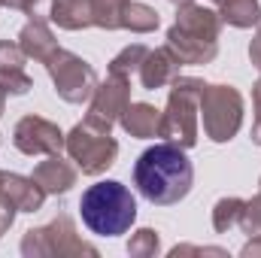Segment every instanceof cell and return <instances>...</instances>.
Here are the masks:
<instances>
[{"label": "cell", "instance_id": "obj_17", "mask_svg": "<svg viewBox=\"0 0 261 258\" xmlns=\"http://www.w3.org/2000/svg\"><path fill=\"white\" fill-rule=\"evenodd\" d=\"M216 12L222 21H228L231 28H255L261 21V3L258 0H213Z\"/></svg>", "mask_w": 261, "mask_h": 258}, {"label": "cell", "instance_id": "obj_23", "mask_svg": "<svg viewBox=\"0 0 261 258\" xmlns=\"http://www.w3.org/2000/svg\"><path fill=\"white\" fill-rule=\"evenodd\" d=\"M31 85L34 82L24 70H0V91L3 94H28Z\"/></svg>", "mask_w": 261, "mask_h": 258}, {"label": "cell", "instance_id": "obj_25", "mask_svg": "<svg viewBox=\"0 0 261 258\" xmlns=\"http://www.w3.org/2000/svg\"><path fill=\"white\" fill-rule=\"evenodd\" d=\"M28 55L21 52L18 40H0V70H24Z\"/></svg>", "mask_w": 261, "mask_h": 258}, {"label": "cell", "instance_id": "obj_19", "mask_svg": "<svg viewBox=\"0 0 261 258\" xmlns=\"http://www.w3.org/2000/svg\"><path fill=\"white\" fill-rule=\"evenodd\" d=\"M128 3L130 0H91V21H94V28L119 31Z\"/></svg>", "mask_w": 261, "mask_h": 258}, {"label": "cell", "instance_id": "obj_12", "mask_svg": "<svg viewBox=\"0 0 261 258\" xmlns=\"http://www.w3.org/2000/svg\"><path fill=\"white\" fill-rule=\"evenodd\" d=\"M179 67L182 61L176 58V52L170 49V46H161V49H149V55L143 58V64H140V85L146 88V91H155V88H164V85H170L176 76H179Z\"/></svg>", "mask_w": 261, "mask_h": 258}, {"label": "cell", "instance_id": "obj_15", "mask_svg": "<svg viewBox=\"0 0 261 258\" xmlns=\"http://www.w3.org/2000/svg\"><path fill=\"white\" fill-rule=\"evenodd\" d=\"M158 122H161V113L152 104H128V110L119 119V125L128 131L130 137H137V140L158 137Z\"/></svg>", "mask_w": 261, "mask_h": 258}, {"label": "cell", "instance_id": "obj_11", "mask_svg": "<svg viewBox=\"0 0 261 258\" xmlns=\"http://www.w3.org/2000/svg\"><path fill=\"white\" fill-rule=\"evenodd\" d=\"M43 200H46V192L31 176L0 170V203H6L18 213H37V210H43Z\"/></svg>", "mask_w": 261, "mask_h": 258}, {"label": "cell", "instance_id": "obj_7", "mask_svg": "<svg viewBox=\"0 0 261 258\" xmlns=\"http://www.w3.org/2000/svg\"><path fill=\"white\" fill-rule=\"evenodd\" d=\"M67 155L76 161V167L88 176H100L116 164L119 155V143L113 140V131H100L94 125H88L85 119L67 134L64 140Z\"/></svg>", "mask_w": 261, "mask_h": 258}, {"label": "cell", "instance_id": "obj_20", "mask_svg": "<svg viewBox=\"0 0 261 258\" xmlns=\"http://www.w3.org/2000/svg\"><path fill=\"white\" fill-rule=\"evenodd\" d=\"M243 207H246L243 197H222L213 207V228L219 234H228L231 228H237L240 225V216H243Z\"/></svg>", "mask_w": 261, "mask_h": 258}, {"label": "cell", "instance_id": "obj_6", "mask_svg": "<svg viewBox=\"0 0 261 258\" xmlns=\"http://www.w3.org/2000/svg\"><path fill=\"white\" fill-rule=\"evenodd\" d=\"M21 255L28 258H64V255H97V246L85 243L76 234L73 219L61 213L43 228H31L21 237Z\"/></svg>", "mask_w": 261, "mask_h": 258}, {"label": "cell", "instance_id": "obj_26", "mask_svg": "<svg viewBox=\"0 0 261 258\" xmlns=\"http://www.w3.org/2000/svg\"><path fill=\"white\" fill-rule=\"evenodd\" d=\"M252 110H255V116H252V143L261 146V79L252 85Z\"/></svg>", "mask_w": 261, "mask_h": 258}, {"label": "cell", "instance_id": "obj_30", "mask_svg": "<svg viewBox=\"0 0 261 258\" xmlns=\"http://www.w3.org/2000/svg\"><path fill=\"white\" fill-rule=\"evenodd\" d=\"M258 31H255V37H252V46H249V58H252V64L258 67L261 64V21L255 24Z\"/></svg>", "mask_w": 261, "mask_h": 258}, {"label": "cell", "instance_id": "obj_27", "mask_svg": "<svg viewBox=\"0 0 261 258\" xmlns=\"http://www.w3.org/2000/svg\"><path fill=\"white\" fill-rule=\"evenodd\" d=\"M15 213H18V210H12V207L0 203V237H3V231H9V228H12V222H15Z\"/></svg>", "mask_w": 261, "mask_h": 258}, {"label": "cell", "instance_id": "obj_28", "mask_svg": "<svg viewBox=\"0 0 261 258\" xmlns=\"http://www.w3.org/2000/svg\"><path fill=\"white\" fill-rule=\"evenodd\" d=\"M37 3H40V0H0V6H9V9H18V12H31V15H34V9H37Z\"/></svg>", "mask_w": 261, "mask_h": 258}, {"label": "cell", "instance_id": "obj_8", "mask_svg": "<svg viewBox=\"0 0 261 258\" xmlns=\"http://www.w3.org/2000/svg\"><path fill=\"white\" fill-rule=\"evenodd\" d=\"M46 70H49V76L55 82L58 97L67 100V104H88L91 94H94V88H97V82H100L97 79V70L88 64L85 58L67 52L61 46L46 61Z\"/></svg>", "mask_w": 261, "mask_h": 258}, {"label": "cell", "instance_id": "obj_3", "mask_svg": "<svg viewBox=\"0 0 261 258\" xmlns=\"http://www.w3.org/2000/svg\"><path fill=\"white\" fill-rule=\"evenodd\" d=\"M222 18L216 9L200 3H182L173 28L167 31V46L176 52L182 64H210L219 52Z\"/></svg>", "mask_w": 261, "mask_h": 258}, {"label": "cell", "instance_id": "obj_22", "mask_svg": "<svg viewBox=\"0 0 261 258\" xmlns=\"http://www.w3.org/2000/svg\"><path fill=\"white\" fill-rule=\"evenodd\" d=\"M158 252H161V240H158V231L152 228H140L128 240V255L134 258H152Z\"/></svg>", "mask_w": 261, "mask_h": 258}, {"label": "cell", "instance_id": "obj_29", "mask_svg": "<svg viewBox=\"0 0 261 258\" xmlns=\"http://www.w3.org/2000/svg\"><path fill=\"white\" fill-rule=\"evenodd\" d=\"M240 255L243 258H258L261 255V234H255V237L246 240V246L240 249Z\"/></svg>", "mask_w": 261, "mask_h": 258}, {"label": "cell", "instance_id": "obj_31", "mask_svg": "<svg viewBox=\"0 0 261 258\" xmlns=\"http://www.w3.org/2000/svg\"><path fill=\"white\" fill-rule=\"evenodd\" d=\"M3 107H6V94L0 91V116H3Z\"/></svg>", "mask_w": 261, "mask_h": 258}, {"label": "cell", "instance_id": "obj_9", "mask_svg": "<svg viewBox=\"0 0 261 258\" xmlns=\"http://www.w3.org/2000/svg\"><path fill=\"white\" fill-rule=\"evenodd\" d=\"M130 104V79L110 73L107 82H97L91 100H88V116L85 122L100 131H113V125L122 119V113Z\"/></svg>", "mask_w": 261, "mask_h": 258}, {"label": "cell", "instance_id": "obj_16", "mask_svg": "<svg viewBox=\"0 0 261 258\" xmlns=\"http://www.w3.org/2000/svg\"><path fill=\"white\" fill-rule=\"evenodd\" d=\"M49 18L64 31H85L91 28V0H52Z\"/></svg>", "mask_w": 261, "mask_h": 258}, {"label": "cell", "instance_id": "obj_13", "mask_svg": "<svg viewBox=\"0 0 261 258\" xmlns=\"http://www.w3.org/2000/svg\"><path fill=\"white\" fill-rule=\"evenodd\" d=\"M31 179L46 194H67L76 186V167L64 161L61 155H46V161H40L34 167Z\"/></svg>", "mask_w": 261, "mask_h": 258}, {"label": "cell", "instance_id": "obj_33", "mask_svg": "<svg viewBox=\"0 0 261 258\" xmlns=\"http://www.w3.org/2000/svg\"><path fill=\"white\" fill-rule=\"evenodd\" d=\"M258 70H261V64H258Z\"/></svg>", "mask_w": 261, "mask_h": 258}, {"label": "cell", "instance_id": "obj_18", "mask_svg": "<svg viewBox=\"0 0 261 258\" xmlns=\"http://www.w3.org/2000/svg\"><path fill=\"white\" fill-rule=\"evenodd\" d=\"M158 24H161V15L149 3H134L130 0L125 6V15H122V28L125 31H130V34H152Z\"/></svg>", "mask_w": 261, "mask_h": 258}, {"label": "cell", "instance_id": "obj_34", "mask_svg": "<svg viewBox=\"0 0 261 258\" xmlns=\"http://www.w3.org/2000/svg\"><path fill=\"white\" fill-rule=\"evenodd\" d=\"M258 186H261V183H258Z\"/></svg>", "mask_w": 261, "mask_h": 258}, {"label": "cell", "instance_id": "obj_14", "mask_svg": "<svg viewBox=\"0 0 261 258\" xmlns=\"http://www.w3.org/2000/svg\"><path fill=\"white\" fill-rule=\"evenodd\" d=\"M18 46H21V52H24L28 58L40 61V64H46V61L58 52V40H55L52 28H49V21L40 18V15H31V21L21 28Z\"/></svg>", "mask_w": 261, "mask_h": 258}, {"label": "cell", "instance_id": "obj_1", "mask_svg": "<svg viewBox=\"0 0 261 258\" xmlns=\"http://www.w3.org/2000/svg\"><path fill=\"white\" fill-rule=\"evenodd\" d=\"M195 167L182 146L176 143H155L146 149L134 164V186L149 203L173 207L192 192Z\"/></svg>", "mask_w": 261, "mask_h": 258}, {"label": "cell", "instance_id": "obj_5", "mask_svg": "<svg viewBox=\"0 0 261 258\" xmlns=\"http://www.w3.org/2000/svg\"><path fill=\"white\" fill-rule=\"evenodd\" d=\"M203 134L213 143H228L243 125V94L234 85H206L200 91Z\"/></svg>", "mask_w": 261, "mask_h": 258}, {"label": "cell", "instance_id": "obj_2", "mask_svg": "<svg viewBox=\"0 0 261 258\" xmlns=\"http://www.w3.org/2000/svg\"><path fill=\"white\" fill-rule=\"evenodd\" d=\"M82 222L97 237H119L128 234L137 219V197L119 179H103L88 186L79 197Z\"/></svg>", "mask_w": 261, "mask_h": 258}, {"label": "cell", "instance_id": "obj_10", "mask_svg": "<svg viewBox=\"0 0 261 258\" xmlns=\"http://www.w3.org/2000/svg\"><path fill=\"white\" fill-rule=\"evenodd\" d=\"M67 134L43 116H24L12 128V143L24 155H61Z\"/></svg>", "mask_w": 261, "mask_h": 258}, {"label": "cell", "instance_id": "obj_24", "mask_svg": "<svg viewBox=\"0 0 261 258\" xmlns=\"http://www.w3.org/2000/svg\"><path fill=\"white\" fill-rule=\"evenodd\" d=\"M237 228H243V234H249V237H255L261 234V192L252 197V200H246V207H243V216H240V225Z\"/></svg>", "mask_w": 261, "mask_h": 258}, {"label": "cell", "instance_id": "obj_32", "mask_svg": "<svg viewBox=\"0 0 261 258\" xmlns=\"http://www.w3.org/2000/svg\"><path fill=\"white\" fill-rule=\"evenodd\" d=\"M170 3H176V6H182V3H192V0H170Z\"/></svg>", "mask_w": 261, "mask_h": 258}, {"label": "cell", "instance_id": "obj_4", "mask_svg": "<svg viewBox=\"0 0 261 258\" xmlns=\"http://www.w3.org/2000/svg\"><path fill=\"white\" fill-rule=\"evenodd\" d=\"M200 91H203V79L195 76H176L170 82L167 107L158 122V137L182 149L195 146L200 137Z\"/></svg>", "mask_w": 261, "mask_h": 258}, {"label": "cell", "instance_id": "obj_21", "mask_svg": "<svg viewBox=\"0 0 261 258\" xmlns=\"http://www.w3.org/2000/svg\"><path fill=\"white\" fill-rule=\"evenodd\" d=\"M149 55V49L143 46V43H134L128 49H122L113 61H110V73H116V76H137L140 73V64H143V58Z\"/></svg>", "mask_w": 261, "mask_h": 258}]
</instances>
